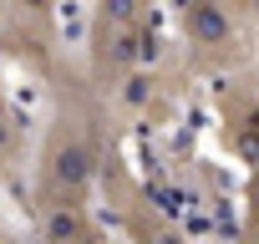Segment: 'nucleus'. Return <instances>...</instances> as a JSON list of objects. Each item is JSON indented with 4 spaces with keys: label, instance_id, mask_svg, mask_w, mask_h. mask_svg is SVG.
<instances>
[{
    "label": "nucleus",
    "instance_id": "2",
    "mask_svg": "<svg viewBox=\"0 0 259 244\" xmlns=\"http://www.w3.org/2000/svg\"><path fill=\"white\" fill-rule=\"evenodd\" d=\"M183 26H188V41H198V46H224L234 36L224 0H183Z\"/></svg>",
    "mask_w": 259,
    "mask_h": 244
},
{
    "label": "nucleus",
    "instance_id": "3",
    "mask_svg": "<svg viewBox=\"0 0 259 244\" xmlns=\"http://www.w3.org/2000/svg\"><path fill=\"white\" fill-rule=\"evenodd\" d=\"M41 244H87V214L76 198H51L46 204V234Z\"/></svg>",
    "mask_w": 259,
    "mask_h": 244
},
{
    "label": "nucleus",
    "instance_id": "4",
    "mask_svg": "<svg viewBox=\"0 0 259 244\" xmlns=\"http://www.w3.org/2000/svg\"><path fill=\"white\" fill-rule=\"evenodd\" d=\"M0 133H6V112H0Z\"/></svg>",
    "mask_w": 259,
    "mask_h": 244
},
{
    "label": "nucleus",
    "instance_id": "1",
    "mask_svg": "<svg viewBox=\"0 0 259 244\" xmlns=\"http://www.w3.org/2000/svg\"><path fill=\"white\" fill-rule=\"evenodd\" d=\"M92 143L87 138H61L56 143V153H51V188H56V198H76L81 204V193H87V183H92Z\"/></svg>",
    "mask_w": 259,
    "mask_h": 244
}]
</instances>
